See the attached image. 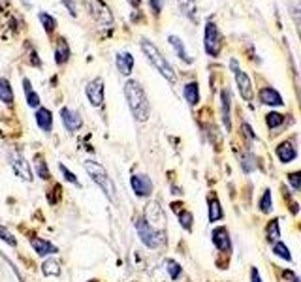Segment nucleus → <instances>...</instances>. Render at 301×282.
Listing matches in <instances>:
<instances>
[{
  "instance_id": "obj_22",
  "label": "nucleus",
  "mask_w": 301,
  "mask_h": 282,
  "mask_svg": "<svg viewBox=\"0 0 301 282\" xmlns=\"http://www.w3.org/2000/svg\"><path fill=\"white\" fill-rule=\"evenodd\" d=\"M265 239H267V243H273V244L281 239V226H279V220H277V218H273L271 222L265 226Z\"/></svg>"
},
{
  "instance_id": "obj_15",
  "label": "nucleus",
  "mask_w": 301,
  "mask_h": 282,
  "mask_svg": "<svg viewBox=\"0 0 301 282\" xmlns=\"http://www.w3.org/2000/svg\"><path fill=\"white\" fill-rule=\"evenodd\" d=\"M260 100L265 105H282L284 103L281 94L277 93L275 89H271V87H263L262 91H260Z\"/></svg>"
},
{
  "instance_id": "obj_25",
  "label": "nucleus",
  "mask_w": 301,
  "mask_h": 282,
  "mask_svg": "<svg viewBox=\"0 0 301 282\" xmlns=\"http://www.w3.org/2000/svg\"><path fill=\"white\" fill-rule=\"evenodd\" d=\"M181 11L187 15L188 19L196 21V0H177Z\"/></svg>"
},
{
  "instance_id": "obj_42",
  "label": "nucleus",
  "mask_w": 301,
  "mask_h": 282,
  "mask_svg": "<svg viewBox=\"0 0 301 282\" xmlns=\"http://www.w3.org/2000/svg\"><path fill=\"white\" fill-rule=\"evenodd\" d=\"M62 4H64L66 8H68V11L72 13V15H77V9H75V4H74V0H62Z\"/></svg>"
},
{
  "instance_id": "obj_9",
  "label": "nucleus",
  "mask_w": 301,
  "mask_h": 282,
  "mask_svg": "<svg viewBox=\"0 0 301 282\" xmlns=\"http://www.w3.org/2000/svg\"><path fill=\"white\" fill-rule=\"evenodd\" d=\"M9 164H11V168L15 171V175L21 177L23 181H32V171H30V166H28V162L19 152H13L11 156H9Z\"/></svg>"
},
{
  "instance_id": "obj_18",
  "label": "nucleus",
  "mask_w": 301,
  "mask_h": 282,
  "mask_svg": "<svg viewBox=\"0 0 301 282\" xmlns=\"http://www.w3.org/2000/svg\"><path fill=\"white\" fill-rule=\"evenodd\" d=\"M36 122L44 132H51V128H53V115H51V111L46 109V107H40L36 111Z\"/></svg>"
},
{
  "instance_id": "obj_10",
  "label": "nucleus",
  "mask_w": 301,
  "mask_h": 282,
  "mask_svg": "<svg viewBox=\"0 0 301 282\" xmlns=\"http://www.w3.org/2000/svg\"><path fill=\"white\" fill-rule=\"evenodd\" d=\"M130 185L138 197H147L152 192V181L147 175H134L130 179Z\"/></svg>"
},
{
  "instance_id": "obj_19",
  "label": "nucleus",
  "mask_w": 301,
  "mask_h": 282,
  "mask_svg": "<svg viewBox=\"0 0 301 282\" xmlns=\"http://www.w3.org/2000/svg\"><path fill=\"white\" fill-rule=\"evenodd\" d=\"M220 107H222L220 117H222V122H224V128L230 130L232 128V124H230V91H226V89L220 93Z\"/></svg>"
},
{
  "instance_id": "obj_35",
  "label": "nucleus",
  "mask_w": 301,
  "mask_h": 282,
  "mask_svg": "<svg viewBox=\"0 0 301 282\" xmlns=\"http://www.w3.org/2000/svg\"><path fill=\"white\" fill-rule=\"evenodd\" d=\"M271 209H273L271 192H269V190H265V192H263V196H262V199H260V211H262V213H271Z\"/></svg>"
},
{
  "instance_id": "obj_23",
  "label": "nucleus",
  "mask_w": 301,
  "mask_h": 282,
  "mask_svg": "<svg viewBox=\"0 0 301 282\" xmlns=\"http://www.w3.org/2000/svg\"><path fill=\"white\" fill-rule=\"evenodd\" d=\"M168 42L171 44V47L175 49V53H177V56L183 60V62H192V58L188 56V53H187V49H185V46H183V42H181V38H177V36H169L168 38Z\"/></svg>"
},
{
  "instance_id": "obj_12",
  "label": "nucleus",
  "mask_w": 301,
  "mask_h": 282,
  "mask_svg": "<svg viewBox=\"0 0 301 282\" xmlns=\"http://www.w3.org/2000/svg\"><path fill=\"white\" fill-rule=\"evenodd\" d=\"M213 244L220 252H230L232 250V239L226 232V228H215L213 230Z\"/></svg>"
},
{
  "instance_id": "obj_8",
  "label": "nucleus",
  "mask_w": 301,
  "mask_h": 282,
  "mask_svg": "<svg viewBox=\"0 0 301 282\" xmlns=\"http://www.w3.org/2000/svg\"><path fill=\"white\" fill-rule=\"evenodd\" d=\"M87 98L94 107H102L103 105V81L100 77H96L94 81L87 85Z\"/></svg>"
},
{
  "instance_id": "obj_40",
  "label": "nucleus",
  "mask_w": 301,
  "mask_h": 282,
  "mask_svg": "<svg viewBox=\"0 0 301 282\" xmlns=\"http://www.w3.org/2000/svg\"><path fill=\"white\" fill-rule=\"evenodd\" d=\"M243 169H245V173H251V171H254L256 169V164H254V156H245L243 158Z\"/></svg>"
},
{
  "instance_id": "obj_16",
  "label": "nucleus",
  "mask_w": 301,
  "mask_h": 282,
  "mask_svg": "<svg viewBox=\"0 0 301 282\" xmlns=\"http://www.w3.org/2000/svg\"><path fill=\"white\" fill-rule=\"evenodd\" d=\"M115 64H117V70L121 72L122 75H130L132 68H134V56L130 53H119L117 58H115Z\"/></svg>"
},
{
  "instance_id": "obj_27",
  "label": "nucleus",
  "mask_w": 301,
  "mask_h": 282,
  "mask_svg": "<svg viewBox=\"0 0 301 282\" xmlns=\"http://www.w3.org/2000/svg\"><path fill=\"white\" fill-rule=\"evenodd\" d=\"M0 102L11 103L13 102V91L9 87L8 79H0Z\"/></svg>"
},
{
  "instance_id": "obj_33",
  "label": "nucleus",
  "mask_w": 301,
  "mask_h": 282,
  "mask_svg": "<svg viewBox=\"0 0 301 282\" xmlns=\"http://www.w3.org/2000/svg\"><path fill=\"white\" fill-rule=\"evenodd\" d=\"M38 17H40V23H42L44 28H46V32H53L56 28V21L53 15H49V13H40Z\"/></svg>"
},
{
  "instance_id": "obj_30",
  "label": "nucleus",
  "mask_w": 301,
  "mask_h": 282,
  "mask_svg": "<svg viewBox=\"0 0 301 282\" xmlns=\"http://www.w3.org/2000/svg\"><path fill=\"white\" fill-rule=\"evenodd\" d=\"M273 252H275V256L282 258V260L292 262V254H290V250H288V246L284 243H281V241H277V243L273 244Z\"/></svg>"
},
{
  "instance_id": "obj_5",
  "label": "nucleus",
  "mask_w": 301,
  "mask_h": 282,
  "mask_svg": "<svg viewBox=\"0 0 301 282\" xmlns=\"http://www.w3.org/2000/svg\"><path fill=\"white\" fill-rule=\"evenodd\" d=\"M203 47L209 56L220 55V32L213 21H209L203 30Z\"/></svg>"
},
{
  "instance_id": "obj_24",
  "label": "nucleus",
  "mask_w": 301,
  "mask_h": 282,
  "mask_svg": "<svg viewBox=\"0 0 301 282\" xmlns=\"http://www.w3.org/2000/svg\"><path fill=\"white\" fill-rule=\"evenodd\" d=\"M222 218V207L215 196H209V222H216Z\"/></svg>"
},
{
  "instance_id": "obj_3",
  "label": "nucleus",
  "mask_w": 301,
  "mask_h": 282,
  "mask_svg": "<svg viewBox=\"0 0 301 282\" xmlns=\"http://www.w3.org/2000/svg\"><path fill=\"white\" fill-rule=\"evenodd\" d=\"M85 169H87V173L91 175L94 183L102 188L103 194L109 197L111 201H115L117 190H115V185H113V181L107 175V171L103 169V166H100L98 162H93V160H85Z\"/></svg>"
},
{
  "instance_id": "obj_32",
  "label": "nucleus",
  "mask_w": 301,
  "mask_h": 282,
  "mask_svg": "<svg viewBox=\"0 0 301 282\" xmlns=\"http://www.w3.org/2000/svg\"><path fill=\"white\" fill-rule=\"evenodd\" d=\"M177 216H179V222H181V226L187 230V232H190L192 230V215H190V211H187V209H181V211H177Z\"/></svg>"
},
{
  "instance_id": "obj_44",
  "label": "nucleus",
  "mask_w": 301,
  "mask_h": 282,
  "mask_svg": "<svg viewBox=\"0 0 301 282\" xmlns=\"http://www.w3.org/2000/svg\"><path fill=\"white\" fill-rule=\"evenodd\" d=\"M251 281H252V282H262V279H260V273H258V269H256V267H252V269H251Z\"/></svg>"
},
{
  "instance_id": "obj_26",
  "label": "nucleus",
  "mask_w": 301,
  "mask_h": 282,
  "mask_svg": "<svg viewBox=\"0 0 301 282\" xmlns=\"http://www.w3.org/2000/svg\"><path fill=\"white\" fill-rule=\"evenodd\" d=\"M34 169H36L38 177L47 181V179L51 177V173H49V169H47V164L44 162V156L42 154H36V158H34Z\"/></svg>"
},
{
  "instance_id": "obj_46",
  "label": "nucleus",
  "mask_w": 301,
  "mask_h": 282,
  "mask_svg": "<svg viewBox=\"0 0 301 282\" xmlns=\"http://www.w3.org/2000/svg\"><path fill=\"white\" fill-rule=\"evenodd\" d=\"M290 282H301V279H294V281H290Z\"/></svg>"
},
{
  "instance_id": "obj_28",
  "label": "nucleus",
  "mask_w": 301,
  "mask_h": 282,
  "mask_svg": "<svg viewBox=\"0 0 301 282\" xmlns=\"http://www.w3.org/2000/svg\"><path fill=\"white\" fill-rule=\"evenodd\" d=\"M42 271H44V275H47V277H58V275H60V265H58V262H55V260H46L44 265H42Z\"/></svg>"
},
{
  "instance_id": "obj_4",
  "label": "nucleus",
  "mask_w": 301,
  "mask_h": 282,
  "mask_svg": "<svg viewBox=\"0 0 301 282\" xmlns=\"http://www.w3.org/2000/svg\"><path fill=\"white\" fill-rule=\"evenodd\" d=\"M136 230H138V234H140L141 243L145 244L147 248H158L160 244L164 243V235L158 234L145 218L136 220Z\"/></svg>"
},
{
  "instance_id": "obj_6",
  "label": "nucleus",
  "mask_w": 301,
  "mask_h": 282,
  "mask_svg": "<svg viewBox=\"0 0 301 282\" xmlns=\"http://www.w3.org/2000/svg\"><path fill=\"white\" fill-rule=\"evenodd\" d=\"M230 68H232V72H234V75H235V83L239 87V93L243 96V100L251 102V100H252V81H251V77L239 68V64H237L235 58L230 60Z\"/></svg>"
},
{
  "instance_id": "obj_13",
  "label": "nucleus",
  "mask_w": 301,
  "mask_h": 282,
  "mask_svg": "<svg viewBox=\"0 0 301 282\" xmlns=\"http://www.w3.org/2000/svg\"><path fill=\"white\" fill-rule=\"evenodd\" d=\"M275 152H277V158L281 160L282 164H290L292 160L298 156V150H296L292 141H282V143H279Z\"/></svg>"
},
{
  "instance_id": "obj_29",
  "label": "nucleus",
  "mask_w": 301,
  "mask_h": 282,
  "mask_svg": "<svg viewBox=\"0 0 301 282\" xmlns=\"http://www.w3.org/2000/svg\"><path fill=\"white\" fill-rule=\"evenodd\" d=\"M23 85H25V93H27V103L30 107H38L40 105V96L30 89V81L23 79Z\"/></svg>"
},
{
  "instance_id": "obj_34",
  "label": "nucleus",
  "mask_w": 301,
  "mask_h": 282,
  "mask_svg": "<svg viewBox=\"0 0 301 282\" xmlns=\"http://www.w3.org/2000/svg\"><path fill=\"white\" fill-rule=\"evenodd\" d=\"M166 269H168L171 281H177L179 277H181V271H183L181 265H179L177 262H173V260H168V262H166Z\"/></svg>"
},
{
  "instance_id": "obj_43",
  "label": "nucleus",
  "mask_w": 301,
  "mask_h": 282,
  "mask_svg": "<svg viewBox=\"0 0 301 282\" xmlns=\"http://www.w3.org/2000/svg\"><path fill=\"white\" fill-rule=\"evenodd\" d=\"M241 130H243V134H245V136H247V138H251V140H254V132H252V128H251V126L247 124V122H245L243 126H241Z\"/></svg>"
},
{
  "instance_id": "obj_11",
  "label": "nucleus",
  "mask_w": 301,
  "mask_h": 282,
  "mask_svg": "<svg viewBox=\"0 0 301 282\" xmlns=\"http://www.w3.org/2000/svg\"><path fill=\"white\" fill-rule=\"evenodd\" d=\"M60 117H62V122H64L68 132H77L81 128V124H83L79 113H75L74 109H70V107H62V109H60Z\"/></svg>"
},
{
  "instance_id": "obj_1",
  "label": "nucleus",
  "mask_w": 301,
  "mask_h": 282,
  "mask_svg": "<svg viewBox=\"0 0 301 282\" xmlns=\"http://www.w3.org/2000/svg\"><path fill=\"white\" fill-rule=\"evenodd\" d=\"M124 96L128 100V105H130L132 115L136 117V121L145 122L149 119V102H147V96H145V91L138 81L134 79H128L124 83Z\"/></svg>"
},
{
  "instance_id": "obj_20",
  "label": "nucleus",
  "mask_w": 301,
  "mask_h": 282,
  "mask_svg": "<svg viewBox=\"0 0 301 282\" xmlns=\"http://www.w3.org/2000/svg\"><path fill=\"white\" fill-rule=\"evenodd\" d=\"M68 58H70V46L66 44L64 38H60V40H56V46H55L56 64H64Z\"/></svg>"
},
{
  "instance_id": "obj_41",
  "label": "nucleus",
  "mask_w": 301,
  "mask_h": 282,
  "mask_svg": "<svg viewBox=\"0 0 301 282\" xmlns=\"http://www.w3.org/2000/svg\"><path fill=\"white\" fill-rule=\"evenodd\" d=\"M150 8H152V11L158 15L160 11H162V6H164V0H149Z\"/></svg>"
},
{
  "instance_id": "obj_2",
  "label": "nucleus",
  "mask_w": 301,
  "mask_h": 282,
  "mask_svg": "<svg viewBox=\"0 0 301 282\" xmlns=\"http://www.w3.org/2000/svg\"><path fill=\"white\" fill-rule=\"evenodd\" d=\"M141 51H143L145 56L149 58L150 64L154 66V68H156V70H158L160 74L164 75L168 81H171V83L175 81V72H173L171 64L166 60V56L160 53L158 47L154 46L152 42H149V40H145V38H143V40H141Z\"/></svg>"
},
{
  "instance_id": "obj_38",
  "label": "nucleus",
  "mask_w": 301,
  "mask_h": 282,
  "mask_svg": "<svg viewBox=\"0 0 301 282\" xmlns=\"http://www.w3.org/2000/svg\"><path fill=\"white\" fill-rule=\"evenodd\" d=\"M288 183L294 190H301V171H294L288 175Z\"/></svg>"
},
{
  "instance_id": "obj_21",
  "label": "nucleus",
  "mask_w": 301,
  "mask_h": 282,
  "mask_svg": "<svg viewBox=\"0 0 301 282\" xmlns=\"http://www.w3.org/2000/svg\"><path fill=\"white\" fill-rule=\"evenodd\" d=\"M183 94H185V100H187L190 105H198V102H200V87H198L196 81L185 85Z\"/></svg>"
},
{
  "instance_id": "obj_37",
  "label": "nucleus",
  "mask_w": 301,
  "mask_h": 282,
  "mask_svg": "<svg viewBox=\"0 0 301 282\" xmlns=\"http://www.w3.org/2000/svg\"><path fill=\"white\" fill-rule=\"evenodd\" d=\"M0 239H2V241H6L9 246H17V239H15L13 235L9 234L8 230L4 228V226H0Z\"/></svg>"
},
{
  "instance_id": "obj_39",
  "label": "nucleus",
  "mask_w": 301,
  "mask_h": 282,
  "mask_svg": "<svg viewBox=\"0 0 301 282\" xmlns=\"http://www.w3.org/2000/svg\"><path fill=\"white\" fill-rule=\"evenodd\" d=\"M292 19H294V23L298 27V34L301 38V6H294L292 8Z\"/></svg>"
},
{
  "instance_id": "obj_7",
  "label": "nucleus",
  "mask_w": 301,
  "mask_h": 282,
  "mask_svg": "<svg viewBox=\"0 0 301 282\" xmlns=\"http://www.w3.org/2000/svg\"><path fill=\"white\" fill-rule=\"evenodd\" d=\"M91 11H93L94 19L102 25V27H111L113 25V15L109 8L103 4L102 0H91Z\"/></svg>"
},
{
  "instance_id": "obj_17",
  "label": "nucleus",
  "mask_w": 301,
  "mask_h": 282,
  "mask_svg": "<svg viewBox=\"0 0 301 282\" xmlns=\"http://www.w3.org/2000/svg\"><path fill=\"white\" fill-rule=\"evenodd\" d=\"M145 220L147 222H156V224H164V213H162V209L158 207V203H154V201H150L147 209H145Z\"/></svg>"
},
{
  "instance_id": "obj_45",
  "label": "nucleus",
  "mask_w": 301,
  "mask_h": 282,
  "mask_svg": "<svg viewBox=\"0 0 301 282\" xmlns=\"http://www.w3.org/2000/svg\"><path fill=\"white\" fill-rule=\"evenodd\" d=\"M128 2H130L132 6H140L141 4V0H128Z\"/></svg>"
},
{
  "instance_id": "obj_14",
  "label": "nucleus",
  "mask_w": 301,
  "mask_h": 282,
  "mask_svg": "<svg viewBox=\"0 0 301 282\" xmlns=\"http://www.w3.org/2000/svg\"><path fill=\"white\" fill-rule=\"evenodd\" d=\"M30 244H32V248H34V252H36L38 256H47V254L58 252V248H56L55 244H51L49 241H46V239H40V237H32V239H30Z\"/></svg>"
},
{
  "instance_id": "obj_36",
  "label": "nucleus",
  "mask_w": 301,
  "mask_h": 282,
  "mask_svg": "<svg viewBox=\"0 0 301 282\" xmlns=\"http://www.w3.org/2000/svg\"><path fill=\"white\" fill-rule=\"evenodd\" d=\"M58 169L62 171V175H64V179L68 181V183H72V185H75V187H81V185H79V181H77V177H75L70 169L66 168L64 164H58Z\"/></svg>"
},
{
  "instance_id": "obj_31",
  "label": "nucleus",
  "mask_w": 301,
  "mask_h": 282,
  "mask_svg": "<svg viewBox=\"0 0 301 282\" xmlns=\"http://www.w3.org/2000/svg\"><path fill=\"white\" fill-rule=\"evenodd\" d=\"M282 121H284V117L277 111H271L265 115V122H267V128H269V130H275L277 126H281Z\"/></svg>"
}]
</instances>
